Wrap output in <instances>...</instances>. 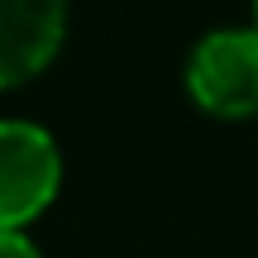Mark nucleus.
I'll list each match as a JSON object with an SVG mask.
<instances>
[{
    "label": "nucleus",
    "mask_w": 258,
    "mask_h": 258,
    "mask_svg": "<svg viewBox=\"0 0 258 258\" xmlns=\"http://www.w3.org/2000/svg\"><path fill=\"white\" fill-rule=\"evenodd\" d=\"M186 86L211 115H253L258 110V29H225L196 43L186 62Z\"/></svg>",
    "instance_id": "nucleus-1"
},
{
    "label": "nucleus",
    "mask_w": 258,
    "mask_h": 258,
    "mask_svg": "<svg viewBox=\"0 0 258 258\" xmlns=\"http://www.w3.org/2000/svg\"><path fill=\"white\" fill-rule=\"evenodd\" d=\"M62 158L57 144L38 124L5 120L0 124V230H19L53 201Z\"/></svg>",
    "instance_id": "nucleus-2"
},
{
    "label": "nucleus",
    "mask_w": 258,
    "mask_h": 258,
    "mask_svg": "<svg viewBox=\"0 0 258 258\" xmlns=\"http://www.w3.org/2000/svg\"><path fill=\"white\" fill-rule=\"evenodd\" d=\"M67 34V0H0V86L38 77Z\"/></svg>",
    "instance_id": "nucleus-3"
},
{
    "label": "nucleus",
    "mask_w": 258,
    "mask_h": 258,
    "mask_svg": "<svg viewBox=\"0 0 258 258\" xmlns=\"http://www.w3.org/2000/svg\"><path fill=\"white\" fill-rule=\"evenodd\" d=\"M0 258H38V249L19 230H0Z\"/></svg>",
    "instance_id": "nucleus-4"
}]
</instances>
